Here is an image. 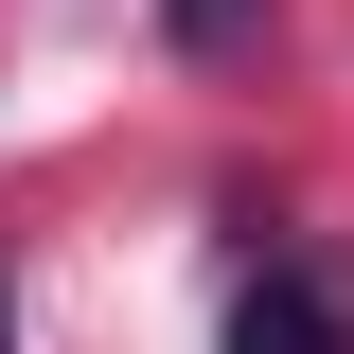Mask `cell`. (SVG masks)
Listing matches in <instances>:
<instances>
[{
  "label": "cell",
  "mask_w": 354,
  "mask_h": 354,
  "mask_svg": "<svg viewBox=\"0 0 354 354\" xmlns=\"http://www.w3.org/2000/svg\"><path fill=\"white\" fill-rule=\"evenodd\" d=\"M230 354H354V266H266L230 301Z\"/></svg>",
  "instance_id": "cell-1"
},
{
  "label": "cell",
  "mask_w": 354,
  "mask_h": 354,
  "mask_svg": "<svg viewBox=\"0 0 354 354\" xmlns=\"http://www.w3.org/2000/svg\"><path fill=\"white\" fill-rule=\"evenodd\" d=\"M160 18H177V53H248L266 36V0H160Z\"/></svg>",
  "instance_id": "cell-2"
}]
</instances>
